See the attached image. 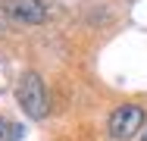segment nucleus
Returning <instances> with one entry per match:
<instances>
[{
    "mask_svg": "<svg viewBox=\"0 0 147 141\" xmlns=\"http://www.w3.org/2000/svg\"><path fill=\"white\" fill-rule=\"evenodd\" d=\"M16 100H19V107L28 119H44L50 113L47 88H44L38 72H22V79L16 82Z\"/></svg>",
    "mask_w": 147,
    "mask_h": 141,
    "instance_id": "nucleus-1",
    "label": "nucleus"
},
{
    "mask_svg": "<svg viewBox=\"0 0 147 141\" xmlns=\"http://www.w3.org/2000/svg\"><path fill=\"white\" fill-rule=\"evenodd\" d=\"M144 119H147L144 107H138V104H122V107H116V110L110 113V122H107L110 138L113 141H131L141 132Z\"/></svg>",
    "mask_w": 147,
    "mask_h": 141,
    "instance_id": "nucleus-2",
    "label": "nucleus"
},
{
    "mask_svg": "<svg viewBox=\"0 0 147 141\" xmlns=\"http://www.w3.org/2000/svg\"><path fill=\"white\" fill-rule=\"evenodd\" d=\"M9 16L25 25H41L47 19V6L44 0H9Z\"/></svg>",
    "mask_w": 147,
    "mask_h": 141,
    "instance_id": "nucleus-3",
    "label": "nucleus"
},
{
    "mask_svg": "<svg viewBox=\"0 0 147 141\" xmlns=\"http://www.w3.org/2000/svg\"><path fill=\"white\" fill-rule=\"evenodd\" d=\"M13 138H16V129L6 119H0V141H13Z\"/></svg>",
    "mask_w": 147,
    "mask_h": 141,
    "instance_id": "nucleus-4",
    "label": "nucleus"
}]
</instances>
